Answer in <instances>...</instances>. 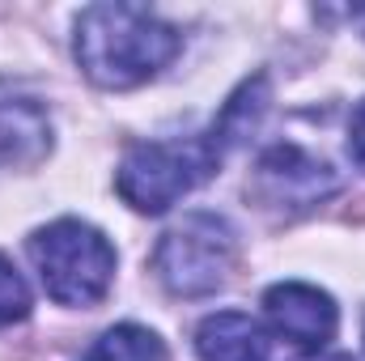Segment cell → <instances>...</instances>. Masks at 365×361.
<instances>
[{
    "mask_svg": "<svg viewBox=\"0 0 365 361\" xmlns=\"http://www.w3.org/2000/svg\"><path fill=\"white\" fill-rule=\"evenodd\" d=\"M51 153L47 111L9 86H0V171H30Z\"/></svg>",
    "mask_w": 365,
    "mask_h": 361,
    "instance_id": "7",
    "label": "cell"
},
{
    "mask_svg": "<svg viewBox=\"0 0 365 361\" xmlns=\"http://www.w3.org/2000/svg\"><path fill=\"white\" fill-rule=\"evenodd\" d=\"M200 361H268V336L242 310L208 315L195 332Z\"/></svg>",
    "mask_w": 365,
    "mask_h": 361,
    "instance_id": "8",
    "label": "cell"
},
{
    "mask_svg": "<svg viewBox=\"0 0 365 361\" xmlns=\"http://www.w3.org/2000/svg\"><path fill=\"white\" fill-rule=\"evenodd\" d=\"M238 260V234L217 213H187L170 225L153 251V272L175 298H208L217 293Z\"/></svg>",
    "mask_w": 365,
    "mask_h": 361,
    "instance_id": "4",
    "label": "cell"
},
{
    "mask_svg": "<svg viewBox=\"0 0 365 361\" xmlns=\"http://www.w3.org/2000/svg\"><path fill=\"white\" fill-rule=\"evenodd\" d=\"M221 166V153L212 149L208 136L195 141H149V145H132L119 162L115 187L123 195V204H132L136 213H166L170 204H179L191 187L212 179Z\"/></svg>",
    "mask_w": 365,
    "mask_h": 361,
    "instance_id": "3",
    "label": "cell"
},
{
    "mask_svg": "<svg viewBox=\"0 0 365 361\" xmlns=\"http://www.w3.org/2000/svg\"><path fill=\"white\" fill-rule=\"evenodd\" d=\"M81 361H170V353H166V345L149 327L119 323V327L102 332Z\"/></svg>",
    "mask_w": 365,
    "mask_h": 361,
    "instance_id": "10",
    "label": "cell"
},
{
    "mask_svg": "<svg viewBox=\"0 0 365 361\" xmlns=\"http://www.w3.org/2000/svg\"><path fill=\"white\" fill-rule=\"evenodd\" d=\"M179 47V30L140 4H90L77 17V64L102 90H136L153 81Z\"/></svg>",
    "mask_w": 365,
    "mask_h": 361,
    "instance_id": "1",
    "label": "cell"
},
{
    "mask_svg": "<svg viewBox=\"0 0 365 361\" xmlns=\"http://www.w3.org/2000/svg\"><path fill=\"white\" fill-rule=\"evenodd\" d=\"M26 315H30V289H26V280L17 276V268L0 255V327L21 323Z\"/></svg>",
    "mask_w": 365,
    "mask_h": 361,
    "instance_id": "11",
    "label": "cell"
},
{
    "mask_svg": "<svg viewBox=\"0 0 365 361\" xmlns=\"http://www.w3.org/2000/svg\"><path fill=\"white\" fill-rule=\"evenodd\" d=\"M30 260L43 276V289L60 306H98L115 280V247L102 230L77 217L51 221L30 238Z\"/></svg>",
    "mask_w": 365,
    "mask_h": 361,
    "instance_id": "2",
    "label": "cell"
},
{
    "mask_svg": "<svg viewBox=\"0 0 365 361\" xmlns=\"http://www.w3.org/2000/svg\"><path fill=\"white\" fill-rule=\"evenodd\" d=\"M349 153H353V162L365 171V98L357 102L353 123H349Z\"/></svg>",
    "mask_w": 365,
    "mask_h": 361,
    "instance_id": "12",
    "label": "cell"
},
{
    "mask_svg": "<svg viewBox=\"0 0 365 361\" xmlns=\"http://www.w3.org/2000/svg\"><path fill=\"white\" fill-rule=\"evenodd\" d=\"M264 315L276 336H284L289 345H297L306 353L327 349L340 327V310H336L331 293H323L319 285H302V280L272 285L264 293Z\"/></svg>",
    "mask_w": 365,
    "mask_h": 361,
    "instance_id": "6",
    "label": "cell"
},
{
    "mask_svg": "<svg viewBox=\"0 0 365 361\" xmlns=\"http://www.w3.org/2000/svg\"><path fill=\"white\" fill-rule=\"evenodd\" d=\"M264 111H268V77L255 73V77H247V81L234 90V98H230L225 111H221V119L212 123V132H208L212 149L225 153L230 145L247 141V136L255 132V123L264 119Z\"/></svg>",
    "mask_w": 365,
    "mask_h": 361,
    "instance_id": "9",
    "label": "cell"
},
{
    "mask_svg": "<svg viewBox=\"0 0 365 361\" xmlns=\"http://www.w3.org/2000/svg\"><path fill=\"white\" fill-rule=\"evenodd\" d=\"M336 191H340V175L297 145H276L255 166V195L280 213H302Z\"/></svg>",
    "mask_w": 365,
    "mask_h": 361,
    "instance_id": "5",
    "label": "cell"
},
{
    "mask_svg": "<svg viewBox=\"0 0 365 361\" xmlns=\"http://www.w3.org/2000/svg\"><path fill=\"white\" fill-rule=\"evenodd\" d=\"M302 361H353V357H344V353H310V357H302Z\"/></svg>",
    "mask_w": 365,
    "mask_h": 361,
    "instance_id": "13",
    "label": "cell"
}]
</instances>
